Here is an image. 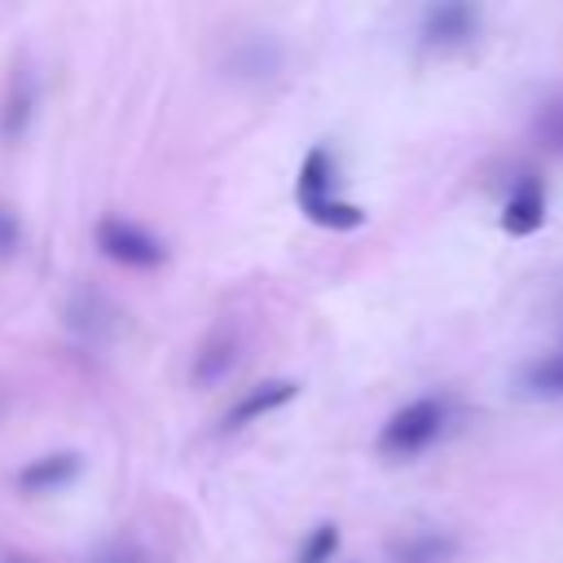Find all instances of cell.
<instances>
[{"mask_svg": "<svg viewBox=\"0 0 563 563\" xmlns=\"http://www.w3.org/2000/svg\"><path fill=\"white\" fill-rule=\"evenodd\" d=\"M295 198H299V211L321 224V229H334V233H352L365 224V211L347 198H334V163L330 154L317 145L308 150L303 167H299V180H295Z\"/></svg>", "mask_w": 563, "mask_h": 563, "instance_id": "cell-1", "label": "cell"}, {"mask_svg": "<svg viewBox=\"0 0 563 563\" xmlns=\"http://www.w3.org/2000/svg\"><path fill=\"white\" fill-rule=\"evenodd\" d=\"M444 427V405L440 400H413L405 409H396L387 422H383V435H378V449L387 457H413L422 453Z\"/></svg>", "mask_w": 563, "mask_h": 563, "instance_id": "cell-2", "label": "cell"}, {"mask_svg": "<svg viewBox=\"0 0 563 563\" xmlns=\"http://www.w3.org/2000/svg\"><path fill=\"white\" fill-rule=\"evenodd\" d=\"M97 246H101L106 260H114L123 268H158L167 260V251L154 233L136 229L132 220H114V216H106L97 224Z\"/></svg>", "mask_w": 563, "mask_h": 563, "instance_id": "cell-3", "label": "cell"}, {"mask_svg": "<svg viewBox=\"0 0 563 563\" xmlns=\"http://www.w3.org/2000/svg\"><path fill=\"white\" fill-rule=\"evenodd\" d=\"M541 224H545V189H541V176L523 172L519 185L510 189L506 207H501V233H510V238H532Z\"/></svg>", "mask_w": 563, "mask_h": 563, "instance_id": "cell-4", "label": "cell"}, {"mask_svg": "<svg viewBox=\"0 0 563 563\" xmlns=\"http://www.w3.org/2000/svg\"><path fill=\"white\" fill-rule=\"evenodd\" d=\"M295 396H299V383H295V378H268V383H255V387H246L242 400L224 413V427L238 431V427H246V422H255V418H264V413H273V409H282V405H290Z\"/></svg>", "mask_w": 563, "mask_h": 563, "instance_id": "cell-5", "label": "cell"}, {"mask_svg": "<svg viewBox=\"0 0 563 563\" xmlns=\"http://www.w3.org/2000/svg\"><path fill=\"white\" fill-rule=\"evenodd\" d=\"M475 26H479V13H475L471 4H462V0H449V4L427 9L422 35H427V44H435V48H453V44H466V40L475 35Z\"/></svg>", "mask_w": 563, "mask_h": 563, "instance_id": "cell-6", "label": "cell"}, {"mask_svg": "<svg viewBox=\"0 0 563 563\" xmlns=\"http://www.w3.org/2000/svg\"><path fill=\"white\" fill-rule=\"evenodd\" d=\"M79 475V457L75 453H48V457H35L31 466L18 471V484L26 493H48V488H62Z\"/></svg>", "mask_w": 563, "mask_h": 563, "instance_id": "cell-7", "label": "cell"}, {"mask_svg": "<svg viewBox=\"0 0 563 563\" xmlns=\"http://www.w3.org/2000/svg\"><path fill=\"white\" fill-rule=\"evenodd\" d=\"M31 106H35L31 79H26V75H13L9 97H4V114H0V132H4V136H22V132H26V119H31Z\"/></svg>", "mask_w": 563, "mask_h": 563, "instance_id": "cell-8", "label": "cell"}, {"mask_svg": "<svg viewBox=\"0 0 563 563\" xmlns=\"http://www.w3.org/2000/svg\"><path fill=\"white\" fill-rule=\"evenodd\" d=\"M229 365H233V343L229 339H211L194 361V378L198 383H216L220 374H229Z\"/></svg>", "mask_w": 563, "mask_h": 563, "instance_id": "cell-9", "label": "cell"}, {"mask_svg": "<svg viewBox=\"0 0 563 563\" xmlns=\"http://www.w3.org/2000/svg\"><path fill=\"white\" fill-rule=\"evenodd\" d=\"M528 387L545 391V396H563V352L559 356H545L528 369Z\"/></svg>", "mask_w": 563, "mask_h": 563, "instance_id": "cell-10", "label": "cell"}, {"mask_svg": "<svg viewBox=\"0 0 563 563\" xmlns=\"http://www.w3.org/2000/svg\"><path fill=\"white\" fill-rule=\"evenodd\" d=\"M537 136H541V145H545V150L563 154V97H559V101H550V106L537 114Z\"/></svg>", "mask_w": 563, "mask_h": 563, "instance_id": "cell-11", "label": "cell"}, {"mask_svg": "<svg viewBox=\"0 0 563 563\" xmlns=\"http://www.w3.org/2000/svg\"><path fill=\"white\" fill-rule=\"evenodd\" d=\"M334 545H339V532H334L330 523H321V528L308 537V545L299 550V563H325V559L334 554Z\"/></svg>", "mask_w": 563, "mask_h": 563, "instance_id": "cell-12", "label": "cell"}, {"mask_svg": "<svg viewBox=\"0 0 563 563\" xmlns=\"http://www.w3.org/2000/svg\"><path fill=\"white\" fill-rule=\"evenodd\" d=\"M97 563H150V554H145L141 545H132V541H119V545L101 550V554H97Z\"/></svg>", "mask_w": 563, "mask_h": 563, "instance_id": "cell-13", "label": "cell"}, {"mask_svg": "<svg viewBox=\"0 0 563 563\" xmlns=\"http://www.w3.org/2000/svg\"><path fill=\"white\" fill-rule=\"evenodd\" d=\"M13 246H18V220H13V211L0 207V255L13 251Z\"/></svg>", "mask_w": 563, "mask_h": 563, "instance_id": "cell-14", "label": "cell"}]
</instances>
